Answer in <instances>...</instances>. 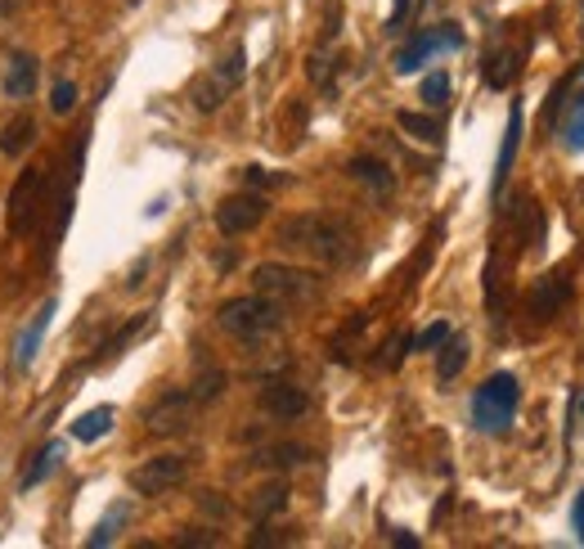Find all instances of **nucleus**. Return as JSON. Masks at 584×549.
Returning a JSON list of instances; mask_svg holds the SVG:
<instances>
[{"label":"nucleus","mask_w":584,"mask_h":549,"mask_svg":"<svg viewBox=\"0 0 584 549\" xmlns=\"http://www.w3.org/2000/svg\"><path fill=\"white\" fill-rule=\"evenodd\" d=\"M221 387H225V374H221V370H207V374L198 379V387H194V401H217Z\"/></svg>","instance_id":"nucleus-30"},{"label":"nucleus","mask_w":584,"mask_h":549,"mask_svg":"<svg viewBox=\"0 0 584 549\" xmlns=\"http://www.w3.org/2000/svg\"><path fill=\"white\" fill-rule=\"evenodd\" d=\"M33 90H37V59L18 50L10 59V73H5V100H27Z\"/></svg>","instance_id":"nucleus-13"},{"label":"nucleus","mask_w":584,"mask_h":549,"mask_svg":"<svg viewBox=\"0 0 584 549\" xmlns=\"http://www.w3.org/2000/svg\"><path fill=\"white\" fill-rule=\"evenodd\" d=\"M405 14H410V0H395V10H391V27H401V23H405Z\"/></svg>","instance_id":"nucleus-34"},{"label":"nucleus","mask_w":584,"mask_h":549,"mask_svg":"<svg viewBox=\"0 0 584 549\" xmlns=\"http://www.w3.org/2000/svg\"><path fill=\"white\" fill-rule=\"evenodd\" d=\"M203 509H207V513H217V518H225V513H230V505H225V500H217L211 491L203 496Z\"/></svg>","instance_id":"nucleus-33"},{"label":"nucleus","mask_w":584,"mask_h":549,"mask_svg":"<svg viewBox=\"0 0 584 549\" xmlns=\"http://www.w3.org/2000/svg\"><path fill=\"white\" fill-rule=\"evenodd\" d=\"M517 406H521L517 379L512 374H490L472 396V423L490 437H504L517 419Z\"/></svg>","instance_id":"nucleus-2"},{"label":"nucleus","mask_w":584,"mask_h":549,"mask_svg":"<svg viewBox=\"0 0 584 549\" xmlns=\"http://www.w3.org/2000/svg\"><path fill=\"white\" fill-rule=\"evenodd\" d=\"M33 144H37V122L27 117V113H18L14 122H5V127H0V154H5V158L27 154Z\"/></svg>","instance_id":"nucleus-15"},{"label":"nucleus","mask_w":584,"mask_h":549,"mask_svg":"<svg viewBox=\"0 0 584 549\" xmlns=\"http://www.w3.org/2000/svg\"><path fill=\"white\" fill-rule=\"evenodd\" d=\"M59 460H64V446H59V442H46V446L37 450V464L27 469V477H23L27 491H33V486H41V482H46V477L59 469Z\"/></svg>","instance_id":"nucleus-21"},{"label":"nucleus","mask_w":584,"mask_h":549,"mask_svg":"<svg viewBox=\"0 0 584 549\" xmlns=\"http://www.w3.org/2000/svg\"><path fill=\"white\" fill-rule=\"evenodd\" d=\"M50 108H54V117H68V113L77 108V86H73L68 77L50 86Z\"/></svg>","instance_id":"nucleus-27"},{"label":"nucleus","mask_w":584,"mask_h":549,"mask_svg":"<svg viewBox=\"0 0 584 549\" xmlns=\"http://www.w3.org/2000/svg\"><path fill=\"white\" fill-rule=\"evenodd\" d=\"M571 523H575V536H580V545H584V491H580L575 505H571Z\"/></svg>","instance_id":"nucleus-32"},{"label":"nucleus","mask_w":584,"mask_h":549,"mask_svg":"<svg viewBox=\"0 0 584 549\" xmlns=\"http://www.w3.org/2000/svg\"><path fill=\"white\" fill-rule=\"evenodd\" d=\"M567 297H571L567 274H548V280H540L535 293H531V316L535 320H553V316L567 307Z\"/></svg>","instance_id":"nucleus-12"},{"label":"nucleus","mask_w":584,"mask_h":549,"mask_svg":"<svg viewBox=\"0 0 584 549\" xmlns=\"http://www.w3.org/2000/svg\"><path fill=\"white\" fill-rule=\"evenodd\" d=\"M261 410L270 414V419H301L306 410H311V396H306L301 387H293V383H265L261 387Z\"/></svg>","instance_id":"nucleus-11"},{"label":"nucleus","mask_w":584,"mask_h":549,"mask_svg":"<svg viewBox=\"0 0 584 549\" xmlns=\"http://www.w3.org/2000/svg\"><path fill=\"white\" fill-rule=\"evenodd\" d=\"M190 410H194V392H167L144 419L153 433H184L190 429Z\"/></svg>","instance_id":"nucleus-10"},{"label":"nucleus","mask_w":584,"mask_h":549,"mask_svg":"<svg viewBox=\"0 0 584 549\" xmlns=\"http://www.w3.org/2000/svg\"><path fill=\"white\" fill-rule=\"evenodd\" d=\"M225 90H230V86H225L221 77H211V81H203V86H194V104H198L203 113H211V108H217V104L225 100Z\"/></svg>","instance_id":"nucleus-28"},{"label":"nucleus","mask_w":584,"mask_h":549,"mask_svg":"<svg viewBox=\"0 0 584 549\" xmlns=\"http://www.w3.org/2000/svg\"><path fill=\"white\" fill-rule=\"evenodd\" d=\"M418 95H423L427 108H445L450 104V73H427Z\"/></svg>","instance_id":"nucleus-25"},{"label":"nucleus","mask_w":584,"mask_h":549,"mask_svg":"<svg viewBox=\"0 0 584 549\" xmlns=\"http://www.w3.org/2000/svg\"><path fill=\"white\" fill-rule=\"evenodd\" d=\"M54 316H59V302L46 297V302H41V311L23 324L18 343H14V365H18V370H33V360H37V352H41V339H46V329H50Z\"/></svg>","instance_id":"nucleus-9"},{"label":"nucleus","mask_w":584,"mask_h":549,"mask_svg":"<svg viewBox=\"0 0 584 549\" xmlns=\"http://www.w3.org/2000/svg\"><path fill=\"white\" fill-rule=\"evenodd\" d=\"M217 320H221L225 333H234L238 343H261V339H270V333L284 324V307H280V302H270L265 293H252V297L225 302Z\"/></svg>","instance_id":"nucleus-3"},{"label":"nucleus","mask_w":584,"mask_h":549,"mask_svg":"<svg viewBox=\"0 0 584 549\" xmlns=\"http://www.w3.org/2000/svg\"><path fill=\"white\" fill-rule=\"evenodd\" d=\"M391 540L401 545V549H414V545H418V536H410V532H391Z\"/></svg>","instance_id":"nucleus-35"},{"label":"nucleus","mask_w":584,"mask_h":549,"mask_svg":"<svg viewBox=\"0 0 584 549\" xmlns=\"http://www.w3.org/2000/svg\"><path fill=\"white\" fill-rule=\"evenodd\" d=\"M395 122H401V131H410L414 140L423 144H441V122L437 117H427V113H395Z\"/></svg>","instance_id":"nucleus-20"},{"label":"nucleus","mask_w":584,"mask_h":549,"mask_svg":"<svg viewBox=\"0 0 584 549\" xmlns=\"http://www.w3.org/2000/svg\"><path fill=\"white\" fill-rule=\"evenodd\" d=\"M280 243L288 253L315 257L324 266H342L351 261V234L347 226H337L333 217H320V212H301V217H288L280 226Z\"/></svg>","instance_id":"nucleus-1"},{"label":"nucleus","mask_w":584,"mask_h":549,"mask_svg":"<svg viewBox=\"0 0 584 549\" xmlns=\"http://www.w3.org/2000/svg\"><path fill=\"white\" fill-rule=\"evenodd\" d=\"M351 180H360V186H368V190H378V194H391V186H395V176H391V167L387 163H378V158H351Z\"/></svg>","instance_id":"nucleus-16"},{"label":"nucleus","mask_w":584,"mask_h":549,"mask_svg":"<svg viewBox=\"0 0 584 549\" xmlns=\"http://www.w3.org/2000/svg\"><path fill=\"white\" fill-rule=\"evenodd\" d=\"M437 352H441V356H437V379H441V383H454L458 374H464V365H468V343L450 333V339H445Z\"/></svg>","instance_id":"nucleus-19"},{"label":"nucleus","mask_w":584,"mask_h":549,"mask_svg":"<svg viewBox=\"0 0 584 549\" xmlns=\"http://www.w3.org/2000/svg\"><path fill=\"white\" fill-rule=\"evenodd\" d=\"M306 460H311L306 446H270L261 455V464H274V469H293V464H306Z\"/></svg>","instance_id":"nucleus-26"},{"label":"nucleus","mask_w":584,"mask_h":549,"mask_svg":"<svg viewBox=\"0 0 584 549\" xmlns=\"http://www.w3.org/2000/svg\"><path fill=\"white\" fill-rule=\"evenodd\" d=\"M252 284L270 302H280V307H301V302H315L320 297V274L301 270V266H280V261L257 266L252 270Z\"/></svg>","instance_id":"nucleus-4"},{"label":"nucleus","mask_w":584,"mask_h":549,"mask_svg":"<svg viewBox=\"0 0 584 549\" xmlns=\"http://www.w3.org/2000/svg\"><path fill=\"white\" fill-rule=\"evenodd\" d=\"M517 77V50H499V54H485V86L504 90Z\"/></svg>","instance_id":"nucleus-22"},{"label":"nucleus","mask_w":584,"mask_h":549,"mask_svg":"<svg viewBox=\"0 0 584 549\" xmlns=\"http://www.w3.org/2000/svg\"><path fill=\"white\" fill-rule=\"evenodd\" d=\"M284 505H288V486L284 482H270V486H261L257 500H252V518H257V523H265V518L280 513Z\"/></svg>","instance_id":"nucleus-23"},{"label":"nucleus","mask_w":584,"mask_h":549,"mask_svg":"<svg viewBox=\"0 0 584 549\" xmlns=\"http://www.w3.org/2000/svg\"><path fill=\"white\" fill-rule=\"evenodd\" d=\"M464 46V33H458L454 23H441V27H427V33H418L401 54H395V73L401 77H410V73H418L427 59L432 54H441V50H458Z\"/></svg>","instance_id":"nucleus-7"},{"label":"nucleus","mask_w":584,"mask_h":549,"mask_svg":"<svg viewBox=\"0 0 584 549\" xmlns=\"http://www.w3.org/2000/svg\"><path fill=\"white\" fill-rule=\"evenodd\" d=\"M184 477H190V460H184V455H153L140 469H131L127 482L135 496H167Z\"/></svg>","instance_id":"nucleus-6"},{"label":"nucleus","mask_w":584,"mask_h":549,"mask_svg":"<svg viewBox=\"0 0 584 549\" xmlns=\"http://www.w3.org/2000/svg\"><path fill=\"white\" fill-rule=\"evenodd\" d=\"M445 339H450V324H445V320H437L432 329H423L418 339H414V352H437Z\"/></svg>","instance_id":"nucleus-29"},{"label":"nucleus","mask_w":584,"mask_h":549,"mask_svg":"<svg viewBox=\"0 0 584 549\" xmlns=\"http://www.w3.org/2000/svg\"><path fill=\"white\" fill-rule=\"evenodd\" d=\"M225 86H238L243 81V50H234L230 59H225V64H221V73H217Z\"/></svg>","instance_id":"nucleus-31"},{"label":"nucleus","mask_w":584,"mask_h":549,"mask_svg":"<svg viewBox=\"0 0 584 549\" xmlns=\"http://www.w3.org/2000/svg\"><path fill=\"white\" fill-rule=\"evenodd\" d=\"M261 221H265V199H261V194H230V199L217 207V230H221L225 239L252 234Z\"/></svg>","instance_id":"nucleus-8"},{"label":"nucleus","mask_w":584,"mask_h":549,"mask_svg":"<svg viewBox=\"0 0 584 549\" xmlns=\"http://www.w3.org/2000/svg\"><path fill=\"white\" fill-rule=\"evenodd\" d=\"M562 144L571 154H584V73H580V90L571 95V108L562 117Z\"/></svg>","instance_id":"nucleus-17"},{"label":"nucleus","mask_w":584,"mask_h":549,"mask_svg":"<svg viewBox=\"0 0 584 549\" xmlns=\"http://www.w3.org/2000/svg\"><path fill=\"white\" fill-rule=\"evenodd\" d=\"M521 104H512L508 108V131H504V149H499V163H495V199H499V190L508 186V171H512V158H517V144H521Z\"/></svg>","instance_id":"nucleus-14"},{"label":"nucleus","mask_w":584,"mask_h":549,"mask_svg":"<svg viewBox=\"0 0 584 549\" xmlns=\"http://www.w3.org/2000/svg\"><path fill=\"white\" fill-rule=\"evenodd\" d=\"M41 207H46V167H27L5 203V226L10 234H33L41 221Z\"/></svg>","instance_id":"nucleus-5"},{"label":"nucleus","mask_w":584,"mask_h":549,"mask_svg":"<svg viewBox=\"0 0 584 549\" xmlns=\"http://www.w3.org/2000/svg\"><path fill=\"white\" fill-rule=\"evenodd\" d=\"M127 518H131V509H127V505H113V509H108V518H104V523H100L95 532H90V540H86V545H90V549H104V545H113Z\"/></svg>","instance_id":"nucleus-24"},{"label":"nucleus","mask_w":584,"mask_h":549,"mask_svg":"<svg viewBox=\"0 0 584 549\" xmlns=\"http://www.w3.org/2000/svg\"><path fill=\"white\" fill-rule=\"evenodd\" d=\"M113 419H117V410H113V406H95V410H86V414L73 423V437H77V442H100V437H108V433H113Z\"/></svg>","instance_id":"nucleus-18"}]
</instances>
